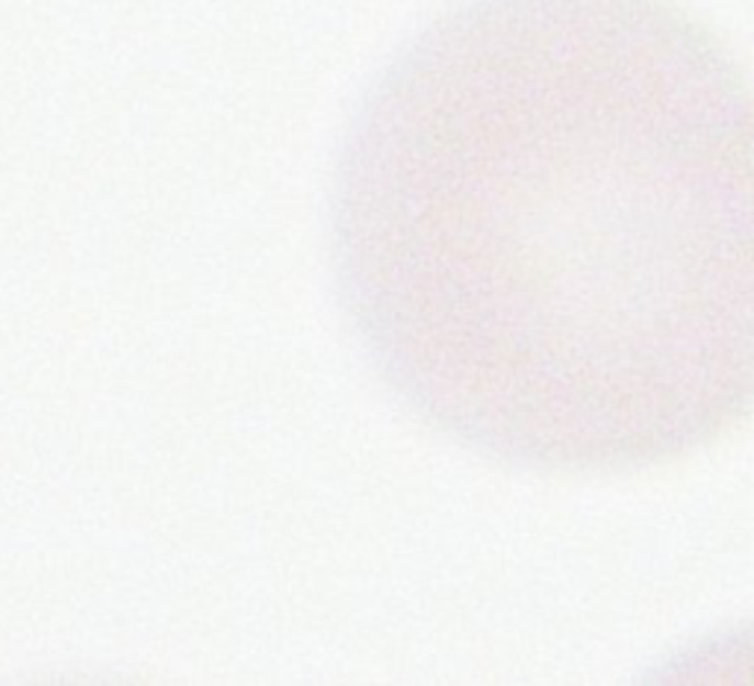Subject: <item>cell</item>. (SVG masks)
I'll use <instances>...</instances> for the list:
<instances>
[{"label": "cell", "mask_w": 754, "mask_h": 686, "mask_svg": "<svg viewBox=\"0 0 754 686\" xmlns=\"http://www.w3.org/2000/svg\"><path fill=\"white\" fill-rule=\"evenodd\" d=\"M495 0L421 50L392 89L398 133L421 145V236L430 310L448 306L451 351L469 374L504 381L549 374V398H575L589 374L614 378L624 353L684 351L728 310L734 283L736 195H745V139L734 89L701 42L680 30L654 47L577 175L560 218L572 42L563 0ZM734 306V304H731ZM722 330V327H719ZM446 345V348H448ZM628 371V366H624ZM463 374V378H469ZM631 374V371H628Z\"/></svg>", "instance_id": "1"}]
</instances>
